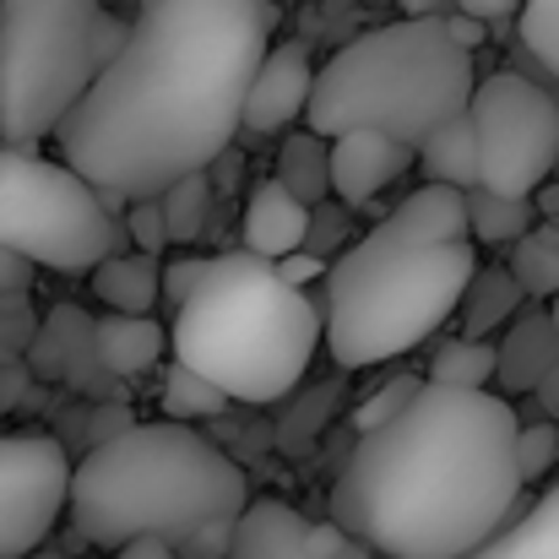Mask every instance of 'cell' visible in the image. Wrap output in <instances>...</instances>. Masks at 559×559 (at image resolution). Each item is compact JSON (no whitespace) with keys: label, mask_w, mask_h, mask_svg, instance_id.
Wrapping results in <instances>:
<instances>
[{"label":"cell","mask_w":559,"mask_h":559,"mask_svg":"<svg viewBox=\"0 0 559 559\" xmlns=\"http://www.w3.org/2000/svg\"><path fill=\"white\" fill-rule=\"evenodd\" d=\"M478 190L506 201H533L559 164V104L527 76L495 71L473 93Z\"/></svg>","instance_id":"9c48e42d"},{"label":"cell","mask_w":559,"mask_h":559,"mask_svg":"<svg viewBox=\"0 0 559 559\" xmlns=\"http://www.w3.org/2000/svg\"><path fill=\"white\" fill-rule=\"evenodd\" d=\"M33 337H38V316H33L27 294L0 299V370L5 365H22L27 348H33Z\"/></svg>","instance_id":"f546056e"},{"label":"cell","mask_w":559,"mask_h":559,"mask_svg":"<svg viewBox=\"0 0 559 559\" xmlns=\"http://www.w3.org/2000/svg\"><path fill=\"white\" fill-rule=\"evenodd\" d=\"M538 402H544L549 413H559V365L544 374V380H538Z\"/></svg>","instance_id":"ee69618b"},{"label":"cell","mask_w":559,"mask_h":559,"mask_svg":"<svg viewBox=\"0 0 559 559\" xmlns=\"http://www.w3.org/2000/svg\"><path fill=\"white\" fill-rule=\"evenodd\" d=\"M396 234L418 239V245H473V223H467V195L445 186H418L391 217Z\"/></svg>","instance_id":"e0dca14e"},{"label":"cell","mask_w":559,"mask_h":559,"mask_svg":"<svg viewBox=\"0 0 559 559\" xmlns=\"http://www.w3.org/2000/svg\"><path fill=\"white\" fill-rule=\"evenodd\" d=\"M228 407V396L212 385V380H201V374L180 370V365H169L164 374V413L175 418V424H190V418H212V413H223Z\"/></svg>","instance_id":"4316f807"},{"label":"cell","mask_w":559,"mask_h":559,"mask_svg":"<svg viewBox=\"0 0 559 559\" xmlns=\"http://www.w3.org/2000/svg\"><path fill=\"white\" fill-rule=\"evenodd\" d=\"M549 321H555V332H559V294L549 299Z\"/></svg>","instance_id":"f6af8a7d"},{"label":"cell","mask_w":559,"mask_h":559,"mask_svg":"<svg viewBox=\"0 0 559 559\" xmlns=\"http://www.w3.org/2000/svg\"><path fill=\"white\" fill-rule=\"evenodd\" d=\"M93 294L115 310V316H147L164 299V261L142 255V250H120L93 272Z\"/></svg>","instance_id":"d6986e66"},{"label":"cell","mask_w":559,"mask_h":559,"mask_svg":"<svg viewBox=\"0 0 559 559\" xmlns=\"http://www.w3.org/2000/svg\"><path fill=\"white\" fill-rule=\"evenodd\" d=\"M478 71L451 38L445 16L391 22L343 44L310 87V131L337 142L348 131H380L391 142L424 147L440 126L473 109Z\"/></svg>","instance_id":"5b68a950"},{"label":"cell","mask_w":559,"mask_h":559,"mask_svg":"<svg viewBox=\"0 0 559 559\" xmlns=\"http://www.w3.org/2000/svg\"><path fill=\"white\" fill-rule=\"evenodd\" d=\"M234 559H374L337 522H310L288 500H250L234 527Z\"/></svg>","instance_id":"8fae6325"},{"label":"cell","mask_w":559,"mask_h":559,"mask_svg":"<svg viewBox=\"0 0 559 559\" xmlns=\"http://www.w3.org/2000/svg\"><path fill=\"white\" fill-rule=\"evenodd\" d=\"M71 462L55 435H0V559H33L71 511Z\"/></svg>","instance_id":"30bf717a"},{"label":"cell","mask_w":559,"mask_h":559,"mask_svg":"<svg viewBox=\"0 0 559 559\" xmlns=\"http://www.w3.org/2000/svg\"><path fill=\"white\" fill-rule=\"evenodd\" d=\"M33 559H66V555H55V549H38V555H33Z\"/></svg>","instance_id":"bcb514c9"},{"label":"cell","mask_w":559,"mask_h":559,"mask_svg":"<svg viewBox=\"0 0 559 559\" xmlns=\"http://www.w3.org/2000/svg\"><path fill=\"white\" fill-rule=\"evenodd\" d=\"M418 169H424V186H445V190H478V136H473V120H451L440 126L424 147H418Z\"/></svg>","instance_id":"44dd1931"},{"label":"cell","mask_w":559,"mask_h":559,"mask_svg":"<svg viewBox=\"0 0 559 559\" xmlns=\"http://www.w3.org/2000/svg\"><path fill=\"white\" fill-rule=\"evenodd\" d=\"M310 55L305 44H277L266 55V66L255 71L250 104H245V131H283L288 120H299L310 109Z\"/></svg>","instance_id":"4fadbf2b"},{"label":"cell","mask_w":559,"mask_h":559,"mask_svg":"<svg viewBox=\"0 0 559 559\" xmlns=\"http://www.w3.org/2000/svg\"><path fill=\"white\" fill-rule=\"evenodd\" d=\"M418 391H424V380H413V374H396V380H385V385L374 391L370 402H365V407L354 413V429H359V435H374V429H385V424H391V418H396V413H402V407H407V402L418 396Z\"/></svg>","instance_id":"4dcf8cb0"},{"label":"cell","mask_w":559,"mask_h":559,"mask_svg":"<svg viewBox=\"0 0 559 559\" xmlns=\"http://www.w3.org/2000/svg\"><path fill=\"white\" fill-rule=\"evenodd\" d=\"M126 234L136 239V250H142V255H158V250L169 245L164 206H158V201H131V212H126Z\"/></svg>","instance_id":"d6a6232c"},{"label":"cell","mask_w":559,"mask_h":559,"mask_svg":"<svg viewBox=\"0 0 559 559\" xmlns=\"http://www.w3.org/2000/svg\"><path fill=\"white\" fill-rule=\"evenodd\" d=\"M445 27H451V38H456L467 55H473V49L484 44V33H489L484 22H473V16H462V11H451V16H445Z\"/></svg>","instance_id":"60d3db41"},{"label":"cell","mask_w":559,"mask_h":559,"mask_svg":"<svg viewBox=\"0 0 559 559\" xmlns=\"http://www.w3.org/2000/svg\"><path fill=\"white\" fill-rule=\"evenodd\" d=\"M126 228L76 169L0 147V250L49 272H98Z\"/></svg>","instance_id":"ba28073f"},{"label":"cell","mask_w":559,"mask_h":559,"mask_svg":"<svg viewBox=\"0 0 559 559\" xmlns=\"http://www.w3.org/2000/svg\"><path fill=\"white\" fill-rule=\"evenodd\" d=\"M277 186L288 195H299L310 212L332 195V142L316 136V131H299L283 142V158H277Z\"/></svg>","instance_id":"7402d4cb"},{"label":"cell","mask_w":559,"mask_h":559,"mask_svg":"<svg viewBox=\"0 0 559 559\" xmlns=\"http://www.w3.org/2000/svg\"><path fill=\"white\" fill-rule=\"evenodd\" d=\"M343 234V212L337 206H316L310 212V255H321L326 261V245Z\"/></svg>","instance_id":"f35d334b"},{"label":"cell","mask_w":559,"mask_h":559,"mask_svg":"<svg viewBox=\"0 0 559 559\" xmlns=\"http://www.w3.org/2000/svg\"><path fill=\"white\" fill-rule=\"evenodd\" d=\"M533 217L538 206L533 201H506V195H489V190H467V223H473V239L484 245H522L533 234Z\"/></svg>","instance_id":"d4e9b609"},{"label":"cell","mask_w":559,"mask_h":559,"mask_svg":"<svg viewBox=\"0 0 559 559\" xmlns=\"http://www.w3.org/2000/svg\"><path fill=\"white\" fill-rule=\"evenodd\" d=\"M522 418L495 391L429 385L374 435H359L332 489V522L374 559H467L527 500Z\"/></svg>","instance_id":"7a4b0ae2"},{"label":"cell","mask_w":559,"mask_h":559,"mask_svg":"<svg viewBox=\"0 0 559 559\" xmlns=\"http://www.w3.org/2000/svg\"><path fill=\"white\" fill-rule=\"evenodd\" d=\"M250 484L239 462L190 424H131L120 440L93 445L71 473V527L98 549L136 538L186 544L201 527L239 522Z\"/></svg>","instance_id":"3957f363"},{"label":"cell","mask_w":559,"mask_h":559,"mask_svg":"<svg viewBox=\"0 0 559 559\" xmlns=\"http://www.w3.org/2000/svg\"><path fill=\"white\" fill-rule=\"evenodd\" d=\"M555 365H559L555 321H549V310H527L511 326V337L500 343V370H495V380L506 391H538V380L555 370Z\"/></svg>","instance_id":"ac0fdd59"},{"label":"cell","mask_w":559,"mask_h":559,"mask_svg":"<svg viewBox=\"0 0 559 559\" xmlns=\"http://www.w3.org/2000/svg\"><path fill=\"white\" fill-rule=\"evenodd\" d=\"M522 294H559V245L549 234H527L516 245V261H511Z\"/></svg>","instance_id":"f1b7e54d"},{"label":"cell","mask_w":559,"mask_h":559,"mask_svg":"<svg viewBox=\"0 0 559 559\" xmlns=\"http://www.w3.org/2000/svg\"><path fill=\"white\" fill-rule=\"evenodd\" d=\"M272 0H136L126 49L60 120V164L109 206L223 164L266 66Z\"/></svg>","instance_id":"6da1fadb"},{"label":"cell","mask_w":559,"mask_h":559,"mask_svg":"<svg viewBox=\"0 0 559 559\" xmlns=\"http://www.w3.org/2000/svg\"><path fill=\"white\" fill-rule=\"evenodd\" d=\"M321 343L326 310H316L310 294L288 288L277 266L250 250L212 255L206 283L175 310L169 326L175 365L212 380L228 402L288 396Z\"/></svg>","instance_id":"277c9868"},{"label":"cell","mask_w":559,"mask_h":559,"mask_svg":"<svg viewBox=\"0 0 559 559\" xmlns=\"http://www.w3.org/2000/svg\"><path fill=\"white\" fill-rule=\"evenodd\" d=\"M234 527H239V522L201 527V533H195V538H186L175 555H180V559H228V555H234Z\"/></svg>","instance_id":"e575fe53"},{"label":"cell","mask_w":559,"mask_h":559,"mask_svg":"<svg viewBox=\"0 0 559 559\" xmlns=\"http://www.w3.org/2000/svg\"><path fill=\"white\" fill-rule=\"evenodd\" d=\"M516 462H522V484L544 478L559 462V424L544 418V424H522V440H516Z\"/></svg>","instance_id":"1f68e13d"},{"label":"cell","mask_w":559,"mask_h":559,"mask_svg":"<svg viewBox=\"0 0 559 559\" xmlns=\"http://www.w3.org/2000/svg\"><path fill=\"white\" fill-rule=\"evenodd\" d=\"M164 348H169V332L153 316H98L93 321L98 370L115 380H142L147 370H158Z\"/></svg>","instance_id":"2e32d148"},{"label":"cell","mask_w":559,"mask_h":559,"mask_svg":"<svg viewBox=\"0 0 559 559\" xmlns=\"http://www.w3.org/2000/svg\"><path fill=\"white\" fill-rule=\"evenodd\" d=\"M126 38L104 0H0V142L38 153Z\"/></svg>","instance_id":"52a82bcc"},{"label":"cell","mask_w":559,"mask_h":559,"mask_svg":"<svg viewBox=\"0 0 559 559\" xmlns=\"http://www.w3.org/2000/svg\"><path fill=\"white\" fill-rule=\"evenodd\" d=\"M396 11H407V22H435L440 0H396Z\"/></svg>","instance_id":"7bdbcfd3"},{"label":"cell","mask_w":559,"mask_h":559,"mask_svg":"<svg viewBox=\"0 0 559 559\" xmlns=\"http://www.w3.org/2000/svg\"><path fill=\"white\" fill-rule=\"evenodd\" d=\"M522 5H527V0H456V11H462V16H473V22H484V27L522 16Z\"/></svg>","instance_id":"8d00e7d4"},{"label":"cell","mask_w":559,"mask_h":559,"mask_svg":"<svg viewBox=\"0 0 559 559\" xmlns=\"http://www.w3.org/2000/svg\"><path fill=\"white\" fill-rule=\"evenodd\" d=\"M228 559H234V555H228Z\"/></svg>","instance_id":"c3c4849f"},{"label":"cell","mask_w":559,"mask_h":559,"mask_svg":"<svg viewBox=\"0 0 559 559\" xmlns=\"http://www.w3.org/2000/svg\"><path fill=\"white\" fill-rule=\"evenodd\" d=\"M305 245H310V206L299 195H288L277 180L250 190V201H245V250L277 266V261L299 255Z\"/></svg>","instance_id":"9a60e30c"},{"label":"cell","mask_w":559,"mask_h":559,"mask_svg":"<svg viewBox=\"0 0 559 559\" xmlns=\"http://www.w3.org/2000/svg\"><path fill=\"white\" fill-rule=\"evenodd\" d=\"M516 310H522V283H516V272H511V266H484V272L473 277L467 299H462V326H467V337L484 343V332L506 326Z\"/></svg>","instance_id":"603a6c76"},{"label":"cell","mask_w":559,"mask_h":559,"mask_svg":"<svg viewBox=\"0 0 559 559\" xmlns=\"http://www.w3.org/2000/svg\"><path fill=\"white\" fill-rule=\"evenodd\" d=\"M206 272H212V255H180V261H164V299L180 310L190 294L206 283Z\"/></svg>","instance_id":"836d02e7"},{"label":"cell","mask_w":559,"mask_h":559,"mask_svg":"<svg viewBox=\"0 0 559 559\" xmlns=\"http://www.w3.org/2000/svg\"><path fill=\"white\" fill-rule=\"evenodd\" d=\"M473 277V245H418L380 223L326 272V354L343 370H370L418 348L462 310Z\"/></svg>","instance_id":"8992f818"},{"label":"cell","mask_w":559,"mask_h":559,"mask_svg":"<svg viewBox=\"0 0 559 559\" xmlns=\"http://www.w3.org/2000/svg\"><path fill=\"white\" fill-rule=\"evenodd\" d=\"M104 5H126V0H104Z\"/></svg>","instance_id":"7dc6e473"},{"label":"cell","mask_w":559,"mask_h":559,"mask_svg":"<svg viewBox=\"0 0 559 559\" xmlns=\"http://www.w3.org/2000/svg\"><path fill=\"white\" fill-rule=\"evenodd\" d=\"M467 559H559V484L544 489L533 506H522L484 549Z\"/></svg>","instance_id":"ffe728a7"},{"label":"cell","mask_w":559,"mask_h":559,"mask_svg":"<svg viewBox=\"0 0 559 559\" xmlns=\"http://www.w3.org/2000/svg\"><path fill=\"white\" fill-rule=\"evenodd\" d=\"M516 33H522V49L549 76H559V0H527L516 16Z\"/></svg>","instance_id":"83f0119b"},{"label":"cell","mask_w":559,"mask_h":559,"mask_svg":"<svg viewBox=\"0 0 559 559\" xmlns=\"http://www.w3.org/2000/svg\"><path fill=\"white\" fill-rule=\"evenodd\" d=\"M27 370L33 380H66V385H93L98 354H93V316H82L76 305H55L38 321V337L27 348Z\"/></svg>","instance_id":"5bb4252c"},{"label":"cell","mask_w":559,"mask_h":559,"mask_svg":"<svg viewBox=\"0 0 559 559\" xmlns=\"http://www.w3.org/2000/svg\"><path fill=\"white\" fill-rule=\"evenodd\" d=\"M27 288H33V261H22V255L0 250V299H11V294H27Z\"/></svg>","instance_id":"ab89813d"},{"label":"cell","mask_w":559,"mask_h":559,"mask_svg":"<svg viewBox=\"0 0 559 559\" xmlns=\"http://www.w3.org/2000/svg\"><path fill=\"white\" fill-rule=\"evenodd\" d=\"M164 206V228H169V245H190L206 234V217H212V180L206 175H190L175 190L158 195Z\"/></svg>","instance_id":"484cf974"},{"label":"cell","mask_w":559,"mask_h":559,"mask_svg":"<svg viewBox=\"0 0 559 559\" xmlns=\"http://www.w3.org/2000/svg\"><path fill=\"white\" fill-rule=\"evenodd\" d=\"M407 164H418V147L391 142L380 131H348L332 142V195L343 206H365L391 186Z\"/></svg>","instance_id":"7c38bea8"},{"label":"cell","mask_w":559,"mask_h":559,"mask_svg":"<svg viewBox=\"0 0 559 559\" xmlns=\"http://www.w3.org/2000/svg\"><path fill=\"white\" fill-rule=\"evenodd\" d=\"M27 391H33V370H27V359H22V365H5V370H0V413L27 407Z\"/></svg>","instance_id":"74e56055"},{"label":"cell","mask_w":559,"mask_h":559,"mask_svg":"<svg viewBox=\"0 0 559 559\" xmlns=\"http://www.w3.org/2000/svg\"><path fill=\"white\" fill-rule=\"evenodd\" d=\"M500 370V348L495 343H478V337H456L435 354L429 365V385H445V391H489V380Z\"/></svg>","instance_id":"cb8c5ba5"},{"label":"cell","mask_w":559,"mask_h":559,"mask_svg":"<svg viewBox=\"0 0 559 559\" xmlns=\"http://www.w3.org/2000/svg\"><path fill=\"white\" fill-rule=\"evenodd\" d=\"M326 272H332V261H321V255H305V250H299V255H288V261H277V277H283L288 288H299V294H305L316 277H326Z\"/></svg>","instance_id":"d590c367"},{"label":"cell","mask_w":559,"mask_h":559,"mask_svg":"<svg viewBox=\"0 0 559 559\" xmlns=\"http://www.w3.org/2000/svg\"><path fill=\"white\" fill-rule=\"evenodd\" d=\"M115 559H180V555H175V544H164V538H136V544H126Z\"/></svg>","instance_id":"b9f144b4"}]
</instances>
